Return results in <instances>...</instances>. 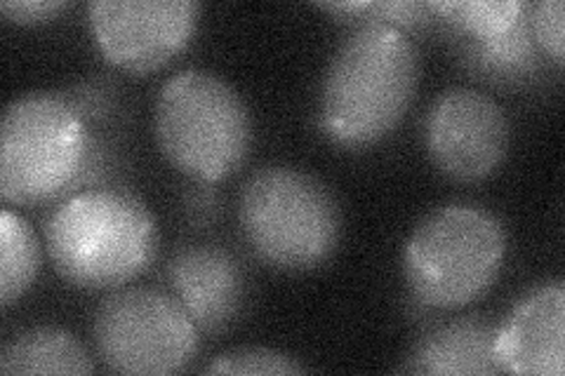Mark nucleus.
I'll return each instance as SVG.
<instances>
[{"instance_id": "14", "label": "nucleus", "mask_w": 565, "mask_h": 376, "mask_svg": "<svg viewBox=\"0 0 565 376\" xmlns=\"http://www.w3.org/2000/svg\"><path fill=\"white\" fill-rule=\"evenodd\" d=\"M462 60L479 78L494 83H525L540 71L542 50L530 31L527 10L507 33L481 43H459Z\"/></svg>"}, {"instance_id": "6", "label": "nucleus", "mask_w": 565, "mask_h": 376, "mask_svg": "<svg viewBox=\"0 0 565 376\" xmlns=\"http://www.w3.org/2000/svg\"><path fill=\"white\" fill-rule=\"evenodd\" d=\"M153 128L170 165L203 184L236 174L253 149V116L222 76L186 68L156 97Z\"/></svg>"}, {"instance_id": "19", "label": "nucleus", "mask_w": 565, "mask_h": 376, "mask_svg": "<svg viewBox=\"0 0 565 376\" xmlns=\"http://www.w3.org/2000/svg\"><path fill=\"white\" fill-rule=\"evenodd\" d=\"M365 22H377L394 29H422L434 22L429 3H405V0H370L363 12Z\"/></svg>"}, {"instance_id": "18", "label": "nucleus", "mask_w": 565, "mask_h": 376, "mask_svg": "<svg viewBox=\"0 0 565 376\" xmlns=\"http://www.w3.org/2000/svg\"><path fill=\"white\" fill-rule=\"evenodd\" d=\"M527 22L533 39L542 55L550 57L556 66H563V43H565V6L563 0H540L527 6Z\"/></svg>"}, {"instance_id": "15", "label": "nucleus", "mask_w": 565, "mask_h": 376, "mask_svg": "<svg viewBox=\"0 0 565 376\" xmlns=\"http://www.w3.org/2000/svg\"><path fill=\"white\" fill-rule=\"evenodd\" d=\"M41 271V249L33 228L12 210L0 212V303L10 309Z\"/></svg>"}, {"instance_id": "10", "label": "nucleus", "mask_w": 565, "mask_h": 376, "mask_svg": "<svg viewBox=\"0 0 565 376\" xmlns=\"http://www.w3.org/2000/svg\"><path fill=\"white\" fill-rule=\"evenodd\" d=\"M494 357L504 374L563 376L565 284L561 280L527 290L498 322Z\"/></svg>"}, {"instance_id": "8", "label": "nucleus", "mask_w": 565, "mask_h": 376, "mask_svg": "<svg viewBox=\"0 0 565 376\" xmlns=\"http://www.w3.org/2000/svg\"><path fill=\"white\" fill-rule=\"evenodd\" d=\"M196 0H93L87 24L106 62L149 74L172 62L199 29Z\"/></svg>"}, {"instance_id": "16", "label": "nucleus", "mask_w": 565, "mask_h": 376, "mask_svg": "<svg viewBox=\"0 0 565 376\" xmlns=\"http://www.w3.org/2000/svg\"><path fill=\"white\" fill-rule=\"evenodd\" d=\"M429 10L452 29L459 43H481L507 33L525 14L527 6L521 0H434Z\"/></svg>"}, {"instance_id": "1", "label": "nucleus", "mask_w": 565, "mask_h": 376, "mask_svg": "<svg viewBox=\"0 0 565 376\" xmlns=\"http://www.w3.org/2000/svg\"><path fill=\"white\" fill-rule=\"evenodd\" d=\"M419 55L408 33L363 22L334 52L321 87V128L332 144L367 149L408 114Z\"/></svg>"}, {"instance_id": "12", "label": "nucleus", "mask_w": 565, "mask_h": 376, "mask_svg": "<svg viewBox=\"0 0 565 376\" xmlns=\"http://www.w3.org/2000/svg\"><path fill=\"white\" fill-rule=\"evenodd\" d=\"M498 322L483 315H467L438 325L411 348L401 374L427 376H469L502 374L494 357Z\"/></svg>"}, {"instance_id": "5", "label": "nucleus", "mask_w": 565, "mask_h": 376, "mask_svg": "<svg viewBox=\"0 0 565 376\" xmlns=\"http://www.w3.org/2000/svg\"><path fill=\"white\" fill-rule=\"evenodd\" d=\"M507 257V230L473 203L434 207L403 249V273L413 299L431 311H457L481 299Z\"/></svg>"}, {"instance_id": "2", "label": "nucleus", "mask_w": 565, "mask_h": 376, "mask_svg": "<svg viewBox=\"0 0 565 376\" xmlns=\"http://www.w3.org/2000/svg\"><path fill=\"white\" fill-rule=\"evenodd\" d=\"M45 245L68 284L90 292L118 290L156 259L158 226L135 193L85 189L50 212Z\"/></svg>"}, {"instance_id": "11", "label": "nucleus", "mask_w": 565, "mask_h": 376, "mask_svg": "<svg viewBox=\"0 0 565 376\" xmlns=\"http://www.w3.org/2000/svg\"><path fill=\"white\" fill-rule=\"evenodd\" d=\"M170 288L205 334H220L238 320L245 303V276L232 253L217 245L177 249L168 264Z\"/></svg>"}, {"instance_id": "17", "label": "nucleus", "mask_w": 565, "mask_h": 376, "mask_svg": "<svg viewBox=\"0 0 565 376\" xmlns=\"http://www.w3.org/2000/svg\"><path fill=\"white\" fill-rule=\"evenodd\" d=\"M203 372L238 374V376H292V374L307 372V367L282 351L264 348V346H245V348H234L217 355Z\"/></svg>"}, {"instance_id": "4", "label": "nucleus", "mask_w": 565, "mask_h": 376, "mask_svg": "<svg viewBox=\"0 0 565 376\" xmlns=\"http://www.w3.org/2000/svg\"><path fill=\"white\" fill-rule=\"evenodd\" d=\"M95 139L66 95L31 93L12 99L0 120V195L39 205L90 182Z\"/></svg>"}, {"instance_id": "9", "label": "nucleus", "mask_w": 565, "mask_h": 376, "mask_svg": "<svg viewBox=\"0 0 565 376\" xmlns=\"http://www.w3.org/2000/svg\"><path fill=\"white\" fill-rule=\"evenodd\" d=\"M424 144L431 163L452 182H483L500 170L509 153V118L490 95L450 87L429 106Z\"/></svg>"}, {"instance_id": "20", "label": "nucleus", "mask_w": 565, "mask_h": 376, "mask_svg": "<svg viewBox=\"0 0 565 376\" xmlns=\"http://www.w3.org/2000/svg\"><path fill=\"white\" fill-rule=\"evenodd\" d=\"M68 8L66 0H6L0 3V12H3L10 22L22 26H35L47 24Z\"/></svg>"}, {"instance_id": "3", "label": "nucleus", "mask_w": 565, "mask_h": 376, "mask_svg": "<svg viewBox=\"0 0 565 376\" xmlns=\"http://www.w3.org/2000/svg\"><path fill=\"white\" fill-rule=\"evenodd\" d=\"M238 219L257 259L286 273L323 266L342 240V207L334 193L290 165L259 168L245 179Z\"/></svg>"}, {"instance_id": "7", "label": "nucleus", "mask_w": 565, "mask_h": 376, "mask_svg": "<svg viewBox=\"0 0 565 376\" xmlns=\"http://www.w3.org/2000/svg\"><path fill=\"white\" fill-rule=\"evenodd\" d=\"M99 361L116 374L166 376L196 361L201 330L177 297L122 288L104 297L93 318Z\"/></svg>"}, {"instance_id": "13", "label": "nucleus", "mask_w": 565, "mask_h": 376, "mask_svg": "<svg viewBox=\"0 0 565 376\" xmlns=\"http://www.w3.org/2000/svg\"><path fill=\"white\" fill-rule=\"evenodd\" d=\"M95 363L78 339L62 327H31L12 336L0 351V374L87 376Z\"/></svg>"}]
</instances>
